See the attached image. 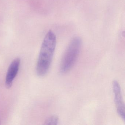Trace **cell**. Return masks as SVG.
<instances>
[{
  "mask_svg": "<svg viewBox=\"0 0 125 125\" xmlns=\"http://www.w3.org/2000/svg\"><path fill=\"white\" fill-rule=\"evenodd\" d=\"M58 117L53 115L47 118L45 122V125H55L58 124Z\"/></svg>",
  "mask_w": 125,
  "mask_h": 125,
  "instance_id": "cell-5",
  "label": "cell"
},
{
  "mask_svg": "<svg viewBox=\"0 0 125 125\" xmlns=\"http://www.w3.org/2000/svg\"><path fill=\"white\" fill-rule=\"evenodd\" d=\"M57 39L54 32L49 31L42 44L36 66V73L40 76L46 74L51 65L56 48Z\"/></svg>",
  "mask_w": 125,
  "mask_h": 125,
  "instance_id": "cell-1",
  "label": "cell"
},
{
  "mask_svg": "<svg viewBox=\"0 0 125 125\" xmlns=\"http://www.w3.org/2000/svg\"><path fill=\"white\" fill-rule=\"evenodd\" d=\"M113 89L115 94V102L119 116L125 120V104L123 100L120 86L117 81L113 82Z\"/></svg>",
  "mask_w": 125,
  "mask_h": 125,
  "instance_id": "cell-3",
  "label": "cell"
},
{
  "mask_svg": "<svg viewBox=\"0 0 125 125\" xmlns=\"http://www.w3.org/2000/svg\"><path fill=\"white\" fill-rule=\"evenodd\" d=\"M20 63V59L17 58L13 60L9 66L6 77V87L7 88H10L12 86L14 80L18 73Z\"/></svg>",
  "mask_w": 125,
  "mask_h": 125,
  "instance_id": "cell-4",
  "label": "cell"
},
{
  "mask_svg": "<svg viewBox=\"0 0 125 125\" xmlns=\"http://www.w3.org/2000/svg\"></svg>",
  "mask_w": 125,
  "mask_h": 125,
  "instance_id": "cell-6",
  "label": "cell"
},
{
  "mask_svg": "<svg viewBox=\"0 0 125 125\" xmlns=\"http://www.w3.org/2000/svg\"><path fill=\"white\" fill-rule=\"evenodd\" d=\"M81 46L82 41L79 37H75L72 39L62 58L60 68L61 73H67L73 68L79 57Z\"/></svg>",
  "mask_w": 125,
  "mask_h": 125,
  "instance_id": "cell-2",
  "label": "cell"
}]
</instances>
